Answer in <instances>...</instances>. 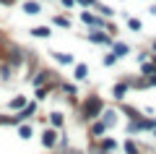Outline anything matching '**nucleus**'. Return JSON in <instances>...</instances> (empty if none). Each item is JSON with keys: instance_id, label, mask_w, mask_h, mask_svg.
Segmentation results:
<instances>
[{"instance_id": "obj_1", "label": "nucleus", "mask_w": 156, "mask_h": 154, "mask_svg": "<svg viewBox=\"0 0 156 154\" xmlns=\"http://www.w3.org/2000/svg\"><path fill=\"white\" fill-rule=\"evenodd\" d=\"M101 110H104V105H101L99 94H89L86 102L81 105V115H83V120H94L96 115H101Z\"/></svg>"}, {"instance_id": "obj_2", "label": "nucleus", "mask_w": 156, "mask_h": 154, "mask_svg": "<svg viewBox=\"0 0 156 154\" xmlns=\"http://www.w3.org/2000/svg\"><path fill=\"white\" fill-rule=\"evenodd\" d=\"M89 39H91V42H96V44H109V42H112L107 34H99V32H91V34H89Z\"/></svg>"}, {"instance_id": "obj_3", "label": "nucleus", "mask_w": 156, "mask_h": 154, "mask_svg": "<svg viewBox=\"0 0 156 154\" xmlns=\"http://www.w3.org/2000/svg\"><path fill=\"white\" fill-rule=\"evenodd\" d=\"M23 11H26L29 16H37V13L42 11V6H39V3H34V0H29V3H23Z\"/></svg>"}, {"instance_id": "obj_4", "label": "nucleus", "mask_w": 156, "mask_h": 154, "mask_svg": "<svg viewBox=\"0 0 156 154\" xmlns=\"http://www.w3.org/2000/svg\"><path fill=\"white\" fill-rule=\"evenodd\" d=\"M34 110H37L34 105H26V107H23V110L16 115V123H18V120H26V118H31V115H34Z\"/></svg>"}, {"instance_id": "obj_5", "label": "nucleus", "mask_w": 156, "mask_h": 154, "mask_svg": "<svg viewBox=\"0 0 156 154\" xmlns=\"http://www.w3.org/2000/svg\"><path fill=\"white\" fill-rule=\"evenodd\" d=\"M73 76H76L78 81H83V78L89 76V66H83V63H78V66H76V73H73Z\"/></svg>"}, {"instance_id": "obj_6", "label": "nucleus", "mask_w": 156, "mask_h": 154, "mask_svg": "<svg viewBox=\"0 0 156 154\" xmlns=\"http://www.w3.org/2000/svg\"><path fill=\"white\" fill-rule=\"evenodd\" d=\"M31 34H34V37H50V26H34L31 29Z\"/></svg>"}, {"instance_id": "obj_7", "label": "nucleus", "mask_w": 156, "mask_h": 154, "mask_svg": "<svg viewBox=\"0 0 156 154\" xmlns=\"http://www.w3.org/2000/svg\"><path fill=\"white\" fill-rule=\"evenodd\" d=\"M81 18H83L86 24H91V26H101V18H96V16H91V13H81Z\"/></svg>"}, {"instance_id": "obj_8", "label": "nucleus", "mask_w": 156, "mask_h": 154, "mask_svg": "<svg viewBox=\"0 0 156 154\" xmlns=\"http://www.w3.org/2000/svg\"><path fill=\"white\" fill-rule=\"evenodd\" d=\"M128 52H130V47H128L125 42H122V44H115V55H117V58H125Z\"/></svg>"}, {"instance_id": "obj_9", "label": "nucleus", "mask_w": 156, "mask_h": 154, "mask_svg": "<svg viewBox=\"0 0 156 154\" xmlns=\"http://www.w3.org/2000/svg\"><path fill=\"white\" fill-rule=\"evenodd\" d=\"M125 94H128V84H117V86H115V97H117V99H122Z\"/></svg>"}, {"instance_id": "obj_10", "label": "nucleus", "mask_w": 156, "mask_h": 154, "mask_svg": "<svg viewBox=\"0 0 156 154\" xmlns=\"http://www.w3.org/2000/svg\"><path fill=\"white\" fill-rule=\"evenodd\" d=\"M21 107H26V99H23V97L11 99V110H21Z\"/></svg>"}, {"instance_id": "obj_11", "label": "nucleus", "mask_w": 156, "mask_h": 154, "mask_svg": "<svg viewBox=\"0 0 156 154\" xmlns=\"http://www.w3.org/2000/svg\"><path fill=\"white\" fill-rule=\"evenodd\" d=\"M11 52H13V55H11V63H13V66H21V63H23L21 50H11Z\"/></svg>"}, {"instance_id": "obj_12", "label": "nucleus", "mask_w": 156, "mask_h": 154, "mask_svg": "<svg viewBox=\"0 0 156 154\" xmlns=\"http://www.w3.org/2000/svg\"><path fill=\"white\" fill-rule=\"evenodd\" d=\"M55 60H57V63H62V66H70L73 58H70V55H60V52H55Z\"/></svg>"}, {"instance_id": "obj_13", "label": "nucleus", "mask_w": 156, "mask_h": 154, "mask_svg": "<svg viewBox=\"0 0 156 154\" xmlns=\"http://www.w3.org/2000/svg\"><path fill=\"white\" fill-rule=\"evenodd\" d=\"M42 141H44V146H52L55 144V131H44V138Z\"/></svg>"}, {"instance_id": "obj_14", "label": "nucleus", "mask_w": 156, "mask_h": 154, "mask_svg": "<svg viewBox=\"0 0 156 154\" xmlns=\"http://www.w3.org/2000/svg\"><path fill=\"white\" fill-rule=\"evenodd\" d=\"M115 120H117V118H115V112H112V110H107V112H104V123H107V126H115Z\"/></svg>"}, {"instance_id": "obj_15", "label": "nucleus", "mask_w": 156, "mask_h": 154, "mask_svg": "<svg viewBox=\"0 0 156 154\" xmlns=\"http://www.w3.org/2000/svg\"><path fill=\"white\" fill-rule=\"evenodd\" d=\"M50 123H52V126H62V115H60V112H52V115H50Z\"/></svg>"}, {"instance_id": "obj_16", "label": "nucleus", "mask_w": 156, "mask_h": 154, "mask_svg": "<svg viewBox=\"0 0 156 154\" xmlns=\"http://www.w3.org/2000/svg\"><path fill=\"white\" fill-rule=\"evenodd\" d=\"M55 24H57V26H62V29H68V26H70V21H68L65 16H55Z\"/></svg>"}, {"instance_id": "obj_17", "label": "nucleus", "mask_w": 156, "mask_h": 154, "mask_svg": "<svg viewBox=\"0 0 156 154\" xmlns=\"http://www.w3.org/2000/svg\"><path fill=\"white\" fill-rule=\"evenodd\" d=\"M104 128H107V123H96V126L91 128V133H94V136H99V133H104Z\"/></svg>"}, {"instance_id": "obj_18", "label": "nucleus", "mask_w": 156, "mask_h": 154, "mask_svg": "<svg viewBox=\"0 0 156 154\" xmlns=\"http://www.w3.org/2000/svg\"><path fill=\"white\" fill-rule=\"evenodd\" d=\"M128 26L133 29V32H140V21L138 18H128Z\"/></svg>"}, {"instance_id": "obj_19", "label": "nucleus", "mask_w": 156, "mask_h": 154, "mask_svg": "<svg viewBox=\"0 0 156 154\" xmlns=\"http://www.w3.org/2000/svg\"><path fill=\"white\" fill-rule=\"evenodd\" d=\"M125 152L128 154H138V146H135L133 141H125Z\"/></svg>"}, {"instance_id": "obj_20", "label": "nucleus", "mask_w": 156, "mask_h": 154, "mask_svg": "<svg viewBox=\"0 0 156 154\" xmlns=\"http://www.w3.org/2000/svg\"><path fill=\"white\" fill-rule=\"evenodd\" d=\"M18 133H21V138H29V136H31V128H29V126H21V128H18Z\"/></svg>"}, {"instance_id": "obj_21", "label": "nucleus", "mask_w": 156, "mask_h": 154, "mask_svg": "<svg viewBox=\"0 0 156 154\" xmlns=\"http://www.w3.org/2000/svg\"><path fill=\"white\" fill-rule=\"evenodd\" d=\"M99 8V13H104V16H115V11H112L109 6H96Z\"/></svg>"}, {"instance_id": "obj_22", "label": "nucleus", "mask_w": 156, "mask_h": 154, "mask_svg": "<svg viewBox=\"0 0 156 154\" xmlns=\"http://www.w3.org/2000/svg\"><path fill=\"white\" fill-rule=\"evenodd\" d=\"M44 81H47V71H42L37 78H34V84H37V86H39V84H44Z\"/></svg>"}, {"instance_id": "obj_23", "label": "nucleus", "mask_w": 156, "mask_h": 154, "mask_svg": "<svg viewBox=\"0 0 156 154\" xmlns=\"http://www.w3.org/2000/svg\"><path fill=\"white\" fill-rule=\"evenodd\" d=\"M101 146H104V149H115V146H117V144H115V141H112V138H104V141H101Z\"/></svg>"}, {"instance_id": "obj_24", "label": "nucleus", "mask_w": 156, "mask_h": 154, "mask_svg": "<svg viewBox=\"0 0 156 154\" xmlns=\"http://www.w3.org/2000/svg\"><path fill=\"white\" fill-rule=\"evenodd\" d=\"M47 92H50L47 86H44V89H37V97H39V99H44V97H47Z\"/></svg>"}, {"instance_id": "obj_25", "label": "nucleus", "mask_w": 156, "mask_h": 154, "mask_svg": "<svg viewBox=\"0 0 156 154\" xmlns=\"http://www.w3.org/2000/svg\"><path fill=\"white\" fill-rule=\"evenodd\" d=\"M156 71V68L154 66H148V63H146V66H143V73H146V76H151V73H154Z\"/></svg>"}, {"instance_id": "obj_26", "label": "nucleus", "mask_w": 156, "mask_h": 154, "mask_svg": "<svg viewBox=\"0 0 156 154\" xmlns=\"http://www.w3.org/2000/svg\"><path fill=\"white\" fill-rule=\"evenodd\" d=\"M115 60H117V55H107V58H104V66H112Z\"/></svg>"}, {"instance_id": "obj_27", "label": "nucleus", "mask_w": 156, "mask_h": 154, "mask_svg": "<svg viewBox=\"0 0 156 154\" xmlns=\"http://www.w3.org/2000/svg\"><path fill=\"white\" fill-rule=\"evenodd\" d=\"M81 6H96V0H78Z\"/></svg>"}, {"instance_id": "obj_28", "label": "nucleus", "mask_w": 156, "mask_h": 154, "mask_svg": "<svg viewBox=\"0 0 156 154\" xmlns=\"http://www.w3.org/2000/svg\"><path fill=\"white\" fill-rule=\"evenodd\" d=\"M0 3H3V6H11V3H13V0H0Z\"/></svg>"}, {"instance_id": "obj_29", "label": "nucleus", "mask_w": 156, "mask_h": 154, "mask_svg": "<svg viewBox=\"0 0 156 154\" xmlns=\"http://www.w3.org/2000/svg\"><path fill=\"white\" fill-rule=\"evenodd\" d=\"M62 3H65V6H73V3H76V0H62Z\"/></svg>"}, {"instance_id": "obj_30", "label": "nucleus", "mask_w": 156, "mask_h": 154, "mask_svg": "<svg viewBox=\"0 0 156 154\" xmlns=\"http://www.w3.org/2000/svg\"><path fill=\"white\" fill-rule=\"evenodd\" d=\"M154 131H156V128H154Z\"/></svg>"}]
</instances>
